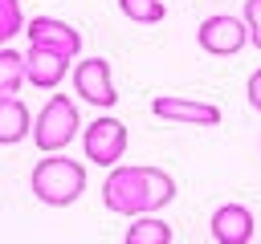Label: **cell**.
<instances>
[{"instance_id":"16","label":"cell","mask_w":261,"mask_h":244,"mask_svg":"<svg viewBox=\"0 0 261 244\" xmlns=\"http://www.w3.org/2000/svg\"><path fill=\"white\" fill-rule=\"evenodd\" d=\"M24 28V16H20V4L16 0H0V45H8L16 33Z\"/></svg>"},{"instance_id":"10","label":"cell","mask_w":261,"mask_h":244,"mask_svg":"<svg viewBox=\"0 0 261 244\" xmlns=\"http://www.w3.org/2000/svg\"><path fill=\"white\" fill-rule=\"evenodd\" d=\"M69 61H73V57L57 53V49H37V45H33V49L24 53V77H29L33 85H41V89H53V85L65 77Z\"/></svg>"},{"instance_id":"13","label":"cell","mask_w":261,"mask_h":244,"mask_svg":"<svg viewBox=\"0 0 261 244\" xmlns=\"http://www.w3.org/2000/svg\"><path fill=\"white\" fill-rule=\"evenodd\" d=\"M29 85L24 77V57L12 49H0V98H16V89Z\"/></svg>"},{"instance_id":"8","label":"cell","mask_w":261,"mask_h":244,"mask_svg":"<svg viewBox=\"0 0 261 244\" xmlns=\"http://www.w3.org/2000/svg\"><path fill=\"white\" fill-rule=\"evenodd\" d=\"M24 33H29V45H37V49H57L65 57H77V49H82V33L57 16H33L24 24Z\"/></svg>"},{"instance_id":"3","label":"cell","mask_w":261,"mask_h":244,"mask_svg":"<svg viewBox=\"0 0 261 244\" xmlns=\"http://www.w3.org/2000/svg\"><path fill=\"white\" fill-rule=\"evenodd\" d=\"M102 199L118 216H147V167H110Z\"/></svg>"},{"instance_id":"15","label":"cell","mask_w":261,"mask_h":244,"mask_svg":"<svg viewBox=\"0 0 261 244\" xmlns=\"http://www.w3.org/2000/svg\"><path fill=\"white\" fill-rule=\"evenodd\" d=\"M118 8H122V16H130L135 24H155V20L167 16L163 0H118Z\"/></svg>"},{"instance_id":"17","label":"cell","mask_w":261,"mask_h":244,"mask_svg":"<svg viewBox=\"0 0 261 244\" xmlns=\"http://www.w3.org/2000/svg\"><path fill=\"white\" fill-rule=\"evenodd\" d=\"M245 33H249V41L261 49V0H245Z\"/></svg>"},{"instance_id":"14","label":"cell","mask_w":261,"mask_h":244,"mask_svg":"<svg viewBox=\"0 0 261 244\" xmlns=\"http://www.w3.org/2000/svg\"><path fill=\"white\" fill-rule=\"evenodd\" d=\"M175 199V179L163 167H147V211H159Z\"/></svg>"},{"instance_id":"12","label":"cell","mask_w":261,"mask_h":244,"mask_svg":"<svg viewBox=\"0 0 261 244\" xmlns=\"http://www.w3.org/2000/svg\"><path fill=\"white\" fill-rule=\"evenodd\" d=\"M122 244H171V228L159 216H135L126 236H122Z\"/></svg>"},{"instance_id":"9","label":"cell","mask_w":261,"mask_h":244,"mask_svg":"<svg viewBox=\"0 0 261 244\" xmlns=\"http://www.w3.org/2000/svg\"><path fill=\"white\" fill-rule=\"evenodd\" d=\"M212 240L216 244H249L253 240V211L245 203H220L212 211Z\"/></svg>"},{"instance_id":"4","label":"cell","mask_w":261,"mask_h":244,"mask_svg":"<svg viewBox=\"0 0 261 244\" xmlns=\"http://www.w3.org/2000/svg\"><path fill=\"white\" fill-rule=\"evenodd\" d=\"M82 146H86V159L98 163V167H118L122 150H126V126L118 118H94L86 130H82Z\"/></svg>"},{"instance_id":"11","label":"cell","mask_w":261,"mask_h":244,"mask_svg":"<svg viewBox=\"0 0 261 244\" xmlns=\"http://www.w3.org/2000/svg\"><path fill=\"white\" fill-rule=\"evenodd\" d=\"M33 118H29V106L20 98H0V146L8 142H20L29 134Z\"/></svg>"},{"instance_id":"1","label":"cell","mask_w":261,"mask_h":244,"mask_svg":"<svg viewBox=\"0 0 261 244\" xmlns=\"http://www.w3.org/2000/svg\"><path fill=\"white\" fill-rule=\"evenodd\" d=\"M29 187H33V195H37L41 203L65 207V203H73V199L86 191V171H82V163H73L69 155H49V159H41V163L33 167Z\"/></svg>"},{"instance_id":"5","label":"cell","mask_w":261,"mask_h":244,"mask_svg":"<svg viewBox=\"0 0 261 244\" xmlns=\"http://www.w3.org/2000/svg\"><path fill=\"white\" fill-rule=\"evenodd\" d=\"M196 41H200V49L212 53V57H232V53L245 49L249 33H245V20H241V16H224V12H216V16H204V20H200Z\"/></svg>"},{"instance_id":"2","label":"cell","mask_w":261,"mask_h":244,"mask_svg":"<svg viewBox=\"0 0 261 244\" xmlns=\"http://www.w3.org/2000/svg\"><path fill=\"white\" fill-rule=\"evenodd\" d=\"M82 130V118H77V106L65 98V94H53L45 106H41V114H37V122H33V142L41 146V150H61V146H69L73 142V134Z\"/></svg>"},{"instance_id":"18","label":"cell","mask_w":261,"mask_h":244,"mask_svg":"<svg viewBox=\"0 0 261 244\" xmlns=\"http://www.w3.org/2000/svg\"><path fill=\"white\" fill-rule=\"evenodd\" d=\"M245 94H249V106L261 114V65L249 73V81H245Z\"/></svg>"},{"instance_id":"6","label":"cell","mask_w":261,"mask_h":244,"mask_svg":"<svg viewBox=\"0 0 261 244\" xmlns=\"http://www.w3.org/2000/svg\"><path fill=\"white\" fill-rule=\"evenodd\" d=\"M73 89H77V98H86L90 106H102V110H110V106L118 102V89H114V81H110V61H106V57H86V61H77V65H73Z\"/></svg>"},{"instance_id":"7","label":"cell","mask_w":261,"mask_h":244,"mask_svg":"<svg viewBox=\"0 0 261 244\" xmlns=\"http://www.w3.org/2000/svg\"><path fill=\"white\" fill-rule=\"evenodd\" d=\"M151 114L163 118V122H188V126H216V122H220V106H212V102H192V98H175V94L151 98Z\"/></svg>"}]
</instances>
